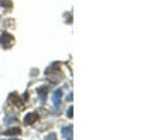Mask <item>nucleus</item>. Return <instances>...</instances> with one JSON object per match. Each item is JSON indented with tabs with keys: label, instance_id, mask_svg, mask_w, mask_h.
Returning a JSON list of instances; mask_svg holds the SVG:
<instances>
[{
	"label": "nucleus",
	"instance_id": "nucleus-1",
	"mask_svg": "<svg viewBox=\"0 0 150 140\" xmlns=\"http://www.w3.org/2000/svg\"><path fill=\"white\" fill-rule=\"evenodd\" d=\"M12 44H14V38H12V35H9L8 32H3L2 35H0V45H2L3 48H9Z\"/></svg>",
	"mask_w": 150,
	"mask_h": 140
},
{
	"label": "nucleus",
	"instance_id": "nucleus-2",
	"mask_svg": "<svg viewBox=\"0 0 150 140\" xmlns=\"http://www.w3.org/2000/svg\"><path fill=\"white\" fill-rule=\"evenodd\" d=\"M62 95H63V92H62V89H56L54 94H53V104L54 107L57 109L60 106V99H62Z\"/></svg>",
	"mask_w": 150,
	"mask_h": 140
},
{
	"label": "nucleus",
	"instance_id": "nucleus-3",
	"mask_svg": "<svg viewBox=\"0 0 150 140\" xmlns=\"http://www.w3.org/2000/svg\"><path fill=\"white\" fill-rule=\"evenodd\" d=\"M38 113L36 111H32V113H27L26 116H24V124H27V125H32L35 121H38Z\"/></svg>",
	"mask_w": 150,
	"mask_h": 140
},
{
	"label": "nucleus",
	"instance_id": "nucleus-4",
	"mask_svg": "<svg viewBox=\"0 0 150 140\" xmlns=\"http://www.w3.org/2000/svg\"><path fill=\"white\" fill-rule=\"evenodd\" d=\"M62 136H63L66 140H72V126L71 125L63 126V128H62Z\"/></svg>",
	"mask_w": 150,
	"mask_h": 140
},
{
	"label": "nucleus",
	"instance_id": "nucleus-5",
	"mask_svg": "<svg viewBox=\"0 0 150 140\" xmlns=\"http://www.w3.org/2000/svg\"><path fill=\"white\" fill-rule=\"evenodd\" d=\"M38 94L41 95V99L44 101L45 99V96H47V94H48V86H44V87H39L38 89Z\"/></svg>",
	"mask_w": 150,
	"mask_h": 140
},
{
	"label": "nucleus",
	"instance_id": "nucleus-6",
	"mask_svg": "<svg viewBox=\"0 0 150 140\" xmlns=\"http://www.w3.org/2000/svg\"><path fill=\"white\" fill-rule=\"evenodd\" d=\"M20 133H21L20 128H9V130H6L3 134H6V136H17V134H20Z\"/></svg>",
	"mask_w": 150,
	"mask_h": 140
},
{
	"label": "nucleus",
	"instance_id": "nucleus-7",
	"mask_svg": "<svg viewBox=\"0 0 150 140\" xmlns=\"http://www.w3.org/2000/svg\"><path fill=\"white\" fill-rule=\"evenodd\" d=\"M0 6H3V8H12V2H11V0H0Z\"/></svg>",
	"mask_w": 150,
	"mask_h": 140
},
{
	"label": "nucleus",
	"instance_id": "nucleus-8",
	"mask_svg": "<svg viewBox=\"0 0 150 140\" xmlns=\"http://www.w3.org/2000/svg\"><path fill=\"white\" fill-rule=\"evenodd\" d=\"M47 140H57V136H56V133L48 134V136H47Z\"/></svg>",
	"mask_w": 150,
	"mask_h": 140
},
{
	"label": "nucleus",
	"instance_id": "nucleus-9",
	"mask_svg": "<svg viewBox=\"0 0 150 140\" xmlns=\"http://www.w3.org/2000/svg\"><path fill=\"white\" fill-rule=\"evenodd\" d=\"M72 114H74V110H72V107H69L68 111H66V116H68V118H72Z\"/></svg>",
	"mask_w": 150,
	"mask_h": 140
},
{
	"label": "nucleus",
	"instance_id": "nucleus-10",
	"mask_svg": "<svg viewBox=\"0 0 150 140\" xmlns=\"http://www.w3.org/2000/svg\"><path fill=\"white\" fill-rule=\"evenodd\" d=\"M66 99H68V101H71V99H72V92H71V94L66 96Z\"/></svg>",
	"mask_w": 150,
	"mask_h": 140
},
{
	"label": "nucleus",
	"instance_id": "nucleus-11",
	"mask_svg": "<svg viewBox=\"0 0 150 140\" xmlns=\"http://www.w3.org/2000/svg\"><path fill=\"white\" fill-rule=\"evenodd\" d=\"M11 140H18V139H11Z\"/></svg>",
	"mask_w": 150,
	"mask_h": 140
}]
</instances>
